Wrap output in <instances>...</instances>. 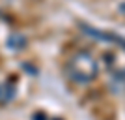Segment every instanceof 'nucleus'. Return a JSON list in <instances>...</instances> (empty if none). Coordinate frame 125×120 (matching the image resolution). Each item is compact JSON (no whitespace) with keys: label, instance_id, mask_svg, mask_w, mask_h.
<instances>
[{"label":"nucleus","instance_id":"4","mask_svg":"<svg viewBox=\"0 0 125 120\" xmlns=\"http://www.w3.org/2000/svg\"><path fill=\"white\" fill-rule=\"evenodd\" d=\"M8 47L13 49V51H21V49L26 47V38L22 36V34H17V32H13V34H10V38H8Z\"/></svg>","mask_w":125,"mask_h":120},{"label":"nucleus","instance_id":"2","mask_svg":"<svg viewBox=\"0 0 125 120\" xmlns=\"http://www.w3.org/2000/svg\"><path fill=\"white\" fill-rule=\"evenodd\" d=\"M80 28H82L84 34H88V36L95 38V40L112 41V43H116V45H120L121 49H125V40H123L121 36H118V34H110V32H103V30H99V28H92V26H88L86 23H82V25H80Z\"/></svg>","mask_w":125,"mask_h":120},{"label":"nucleus","instance_id":"3","mask_svg":"<svg viewBox=\"0 0 125 120\" xmlns=\"http://www.w3.org/2000/svg\"><path fill=\"white\" fill-rule=\"evenodd\" d=\"M15 86L11 83H0V103H8V101H11V99L15 98Z\"/></svg>","mask_w":125,"mask_h":120},{"label":"nucleus","instance_id":"1","mask_svg":"<svg viewBox=\"0 0 125 120\" xmlns=\"http://www.w3.org/2000/svg\"><path fill=\"white\" fill-rule=\"evenodd\" d=\"M67 77L77 84H88L99 75V64L90 51H77L65 64Z\"/></svg>","mask_w":125,"mask_h":120}]
</instances>
